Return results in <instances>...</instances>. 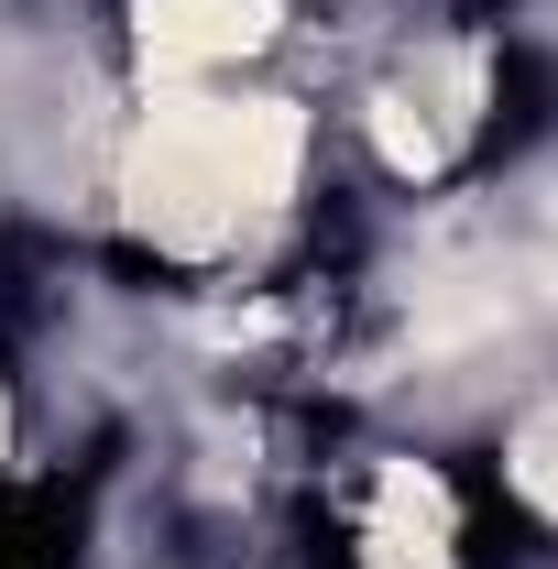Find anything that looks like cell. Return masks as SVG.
I'll return each instance as SVG.
<instances>
[{
    "label": "cell",
    "mask_w": 558,
    "mask_h": 569,
    "mask_svg": "<svg viewBox=\"0 0 558 569\" xmlns=\"http://www.w3.org/2000/svg\"><path fill=\"white\" fill-rule=\"evenodd\" d=\"M132 88H241L296 44V0H110Z\"/></svg>",
    "instance_id": "1"
},
{
    "label": "cell",
    "mask_w": 558,
    "mask_h": 569,
    "mask_svg": "<svg viewBox=\"0 0 558 569\" xmlns=\"http://www.w3.org/2000/svg\"><path fill=\"white\" fill-rule=\"evenodd\" d=\"M504 493L526 503L537 526H558V372L504 417Z\"/></svg>",
    "instance_id": "2"
}]
</instances>
